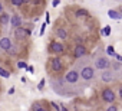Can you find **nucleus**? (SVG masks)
<instances>
[{
    "label": "nucleus",
    "instance_id": "1",
    "mask_svg": "<svg viewBox=\"0 0 122 111\" xmlns=\"http://www.w3.org/2000/svg\"><path fill=\"white\" fill-rule=\"evenodd\" d=\"M79 75H81V78H82L83 81H86V82L92 81V79L95 78V67H91V65H85V67L81 69Z\"/></svg>",
    "mask_w": 122,
    "mask_h": 111
},
{
    "label": "nucleus",
    "instance_id": "2",
    "mask_svg": "<svg viewBox=\"0 0 122 111\" xmlns=\"http://www.w3.org/2000/svg\"><path fill=\"white\" fill-rule=\"evenodd\" d=\"M101 100L105 101V102H109V104H113L115 100H116V94L113 89L111 88H103L102 92H101Z\"/></svg>",
    "mask_w": 122,
    "mask_h": 111
},
{
    "label": "nucleus",
    "instance_id": "3",
    "mask_svg": "<svg viewBox=\"0 0 122 111\" xmlns=\"http://www.w3.org/2000/svg\"><path fill=\"white\" fill-rule=\"evenodd\" d=\"M49 52L55 53V55H60L65 52V45L62 42H57V40H52L49 43Z\"/></svg>",
    "mask_w": 122,
    "mask_h": 111
},
{
    "label": "nucleus",
    "instance_id": "4",
    "mask_svg": "<svg viewBox=\"0 0 122 111\" xmlns=\"http://www.w3.org/2000/svg\"><path fill=\"white\" fill-rule=\"evenodd\" d=\"M109 68H111V61H109L106 56H99V58H96V61H95V69L105 71V69H109Z\"/></svg>",
    "mask_w": 122,
    "mask_h": 111
},
{
    "label": "nucleus",
    "instance_id": "5",
    "mask_svg": "<svg viewBox=\"0 0 122 111\" xmlns=\"http://www.w3.org/2000/svg\"><path fill=\"white\" fill-rule=\"evenodd\" d=\"M50 68L55 74H59V72H62L63 71V61L60 59L59 56H55L50 59Z\"/></svg>",
    "mask_w": 122,
    "mask_h": 111
},
{
    "label": "nucleus",
    "instance_id": "6",
    "mask_svg": "<svg viewBox=\"0 0 122 111\" xmlns=\"http://www.w3.org/2000/svg\"><path fill=\"white\" fill-rule=\"evenodd\" d=\"M79 78H81V75L76 69H71L65 74V82L66 84H76L79 81Z\"/></svg>",
    "mask_w": 122,
    "mask_h": 111
},
{
    "label": "nucleus",
    "instance_id": "7",
    "mask_svg": "<svg viewBox=\"0 0 122 111\" xmlns=\"http://www.w3.org/2000/svg\"><path fill=\"white\" fill-rule=\"evenodd\" d=\"M88 55V49H86V46L85 45H76L75 46V50H73V56L76 58V59H81V58H85Z\"/></svg>",
    "mask_w": 122,
    "mask_h": 111
},
{
    "label": "nucleus",
    "instance_id": "8",
    "mask_svg": "<svg viewBox=\"0 0 122 111\" xmlns=\"http://www.w3.org/2000/svg\"><path fill=\"white\" fill-rule=\"evenodd\" d=\"M29 35H30V30H29V29H26V28H23V26H20V28H16V29H15V38H16V39H19V40H25Z\"/></svg>",
    "mask_w": 122,
    "mask_h": 111
},
{
    "label": "nucleus",
    "instance_id": "9",
    "mask_svg": "<svg viewBox=\"0 0 122 111\" xmlns=\"http://www.w3.org/2000/svg\"><path fill=\"white\" fill-rule=\"evenodd\" d=\"M12 46H13V42H12V39H10V38H7V36L0 38V49H3V50H6V52H7Z\"/></svg>",
    "mask_w": 122,
    "mask_h": 111
},
{
    "label": "nucleus",
    "instance_id": "10",
    "mask_svg": "<svg viewBox=\"0 0 122 111\" xmlns=\"http://www.w3.org/2000/svg\"><path fill=\"white\" fill-rule=\"evenodd\" d=\"M101 79H102L103 82L109 84V82H112V81L115 79V75H113V72H112V71L105 69V71H102V74H101Z\"/></svg>",
    "mask_w": 122,
    "mask_h": 111
},
{
    "label": "nucleus",
    "instance_id": "11",
    "mask_svg": "<svg viewBox=\"0 0 122 111\" xmlns=\"http://www.w3.org/2000/svg\"><path fill=\"white\" fill-rule=\"evenodd\" d=\"M10 26H12L13 29L20 28V26H22V17H20L19 15H13V16H10Z\"/></svg>",
    "mask_w": 122,
    "mask_h": 111
},
{
    "label": "nucleus",
    "instance_id": "12",
    "mask_svg": "<svg viewBox=\"0 0 122 111\" xmlns=\"http://www.w3.org/2000/svg\"><path fill=\"white\" fill-rule=\"evenodd\" d=\"M55 33H56V36H57L59 39H62V40H66V39H68V30H66L65 28H57Z\"/></svg>",
    "mask_w": 122,
    "mask_h": 111
},
{
    "label": "nucleus",
    "instance_id": "13",
    "mask_svg": "<svg viewBox=\"0 0 122 111\" xmlns=\"http://www.w3.org/2000/svg\"><path fill=\"white\" fill-rule=\"evenodd\" d=\"M108 16H109L111 19H113V20H121V19H122V13L118 12V10H113V9L108 10Z\"/></svg>",
    "mask_w": 122,
    "mask_h": 111
},
{
    "label": "nucleus",
    "instance_id": "14",
    "mask_svg": "<svg viewBox=\"0 0 122 111\" xmlns=\"http://www.w3.org/2000/svg\"><path fill=\"white\" fill-rule=\"evenodd\" d=\"M10 23V15H7V13H2L0 15V25L2 26H6V25H9Z\"/></svg>",
    "mask_w": 122,
    "mask_h": 111
},
{
    "label": "nucleus",
    "instance_id": "15",
    "mask_svg": "<svg viewBox=\"0 0 122 111\" xmlns=\"http://www.w3.org/2000/svg\"><path fill=\"white\" fill-rule=\"evenodd\" d=\"M75 16H76V17H88V16H89V12H88L86 9H78V10L75 12Z\"/></svg>",
    "mask_w": 122,
    "mask_h": 111
},
{
    "label": "nucleus",
    "instance_id": "16",
    "mask_svg": "<svg viewBox=\"0 0 122 111\" xmlns=\"http://www.w3.org/2000/svg\"><path fill=\"white\" fill-rule=\"evenodd\" d=\"M0 77H3V78H9V77H10V72H9L7 69H5V68L0 67Z\"/></svg>",
    "mask_w": 122,
    "mask_h": 111
},
{
    "label": "nucleus",
    "instance_id": "17",
    "mask_svg": "<svg viewBox=\"0 0 122 111\" xmlns=\"http://www.w3.org/2000/svg\"><path fill=\"white\" fill-rule=\"evenodd\" d=\"M101 35H102V36H109V35H111V26H105V28L101 30Z\"/></svg>",
    "mask_w": 122,
    "mask_h": 111
},
{
    "label": "nucleus",
    "instance_id": "18",
    "mask_svg": "<svg viewBox=\"0 0 122 111\" xmlns=\"http://www.w3.org/2000/svg\"><path fill=\"white\" fill-rule=\"evenodd\" d=\"M111 67H112V69H113V71H119V69L122 68L121 62H118V61H115V62H111Z\"/></svg>",
    "mask_w": 122,
    "mask_h": 111
},
{
    "label": "nucleus",
    "instance_id": "19",
    "mask_svg": "<svg viewBox=\"0 0 122 111\" xmlns=\"http://www.w3.org/2000/svg\"><path fill=\"white\" fill-rule=\"evenodd\" d=\"M106 53H108V55H111V56H115V55H116L115 48H113V46H108V48H106Z\"/></svg>",
    "mask_w": 122,
    "mask_h": 111
},
{
    "label": "nucleus",
    "instance_id": "20",
    "mask_svg": "<svg viewBox=\"0 0 122 111\" xmlns=\"http://www.w3.org/2000/svg\"><path fill=\"white\" fill-rule=\"evenodd\" d=\"M10 3H12V6H16V7L23 6V2H22V0H10Z\"/></svg>",
    "mask_w": 122,
    "mask_h": 111
},
{
    "label": "nucleus",
    "instance_id": "21",
    "mask_svg": "<svg viewBox=\"0 0 122 111\" xmlns=\"http://www.w3.org/2000/svg\"><path fill=\"white\" fill-rule=\"evenodd\" d=\"M16 67H17V68H19V69H25V68H27V64H26V62H25V61H19V62H17V65H16Z\"/></svg>",
    "mask_w": 122,
    "mask_h": 111
},
{
    "label": "nucleus",
    "instance_id": "22",
    "mask_svg": "<svg viewBox=\"0 0 122 111\" xmlns=\"http://www.w3.org/2000/svg\"><path fill=\"white\" fill-rule=\"evenodd\" d=\"M45 84H46V79H45V78H43V79H40V82H39V85H37V89H40V91H42V89L45 88Z\"/></svg>",
    "mask_w": 122,
    "mask_h": 111
},
{
    "label": "nucleus",
    "instance_id": "23",
    "mask_svg": "<svg viewBox=\"0 0 122 111\" xmlns=\"http://www.w3.org/2000/svg\"><path fill=\"white\" fill-rule=\"evenodd\" d=\"M106 111H118V107H116V105H113V104H112V105H109V107H108V108H106Z\"/></svg>",
    "mask_w": 122,
    "mask_h": 111
},
{
    "label": "nucleus",
    "instance_id": "24",
    "mask_svg": "<svg viewBox=\"0 0 122 111\" xmlns=\"http://www.w3.org/2000/svg\"><path fill=\"white\" fill-rule=\"evenodd\" d=\"M50 105H52V107H53V108H55L56 111H62V110H60V107H59V105H57L56 102H50Z\"/></svg>",
    "mask_w": 122,
    "mask_h": 111
},
{
    "label": "nucleus",
    "instance_id": "25",
    "mask_svg": "<svg viewBox=\"0 0 122 111\" xmlns=\"http://www.w3.org/2000/svg\"><path fill=\"white\" fill-rule=\"evenodd\" d=\"M59 5H60V0H53V2H52V6L53 7H57Z\"/></svg>",
    "mask_w": 122,
    "mask_h": 111
},
{
    "label": "nucleus",
    "instance_id": "26",
    "mask_svg": "<svg viewBox=\"0 0 122 111\" xmlns=\"http://www.w3.org/2000/svg\"><path fill=\"white\" fill-rule=\"evenodd\" d=\"M45 29H46V22L42 25V29H40V36H43V33H45Z\"/></svg>",
    "mask_w": 122,
    "mask_h": 111
},
{
    "label": "nucleus",
    "instance_id": "27",
    "mask_svg": "<svg viewBox=\"0 0 122 111\" xmlns=\"http://www.w3.org/2000/svg\"><path fill=\"white\" fill-rule=\"evenodd\" d=\"M3 12H5V6H3V2L0 0V15H2Z\"/></svg>",
    "mask_w": 122,
    "mask_h": 111
},
{
    "label": "nucleus",
    "instance_id": "28",
    "mask_svg": "<svg viewBox=\"0 0 122 111\" xmlns=\"http://www.w3.org/2000/svg\"><path fill=\"white\" fill-rule=\"evenodd\" d=\"M115 59H116L118 62H122V56H121V55H118V53L115 55Z\"/></svg>",
    "mask_w": 122,
    "mask_h": 111
},
{
    "label": "nucleus",
    "instance_id": "29",
    "mask_svg": "<svg viewBox=\"0 0 122 111\" xmlns=\"http://www.w3.org/2000/svg\"><path fill=\"white\" fill-rule=\"evenodd\" d=\"M35 111H47V110H46L45 107H42V105H40V107H39V108H36Z\"/></svg>",
    "mask_w": 122,
    "mask_h": 111
},
{
    "label": "nucleus",
    "instance_id": "30",
    "mask_svg": "<svg viewBox=\"0 0 122 111\" xmlns=\"http://www.w3.org/2000/svg\"><path fill=\"white\" fill-rule=\"evenodd\" d=\"M118 95H119V98L122 100V85L119 87V91H118Z\"/></svg>",
    "mask_w": 122,
    "mask_h": 111
},
{
    "label": "nucleus",
    "instance_id": "31",
    "mask_svg": "<svg viewBox=\"0 0 122 111\" xmlns=\"http://www.w3.org/2000/svg\"><path fill=\"white\" fill-rule=\"evenodd\" d=\"M26 69H27V71H29V72H30V74H33V71H35V69H33V67H27V68H26Z\"/></svg>",
    "mask_w": 122,
    "mask_h": 111
},
{
    "label": "nucleus",
    "instance_id": "32",
    "mask_svg": "<svg viewBox=\"0 0 122 111\" xmlns=\"http://www.w3.org/2000/svg\"><path fill=\"white\" fill-rule=\"evenodd\" d=\"M12 94H15V88H10L9 89V95H12Z\"/></svg>",
    "mask_w": 122,
    "mask_h": 111
},
{
    "label": "nucleus",
    "instance_id": "33",
    "mask_svg": "<svg viewBox=\"0 0 122 111\" xmlns=\"http://www.w3.org/2000/svg\"><path fill=\"white\" fill-rule=\"evenodd\" d=\"M22 2H23V5H26V3H29V2H30V0H22Z\"/></svg>",
    "mask_w": 122,
    "mask_h": 111
},
{
    "label": "nucleus",
    "instance_id": "34",
    "mask_svg": "<svg viewBox=\"0 0 122 111\" xmlns=\"http://www.w3.org/2000/svg\"><path fill=\"white\" fill-rule=\"evenodd\" d=\"M62 111H69V110H66L65 107H62Z\"/></svg>",
    "mask_w": 122,
    "mask_h": 111
},
{
    "label": "nucleus",
    "instance_id": "35",
    "mask_svg": "<svg viewBox=\"0 0 122 111\" xmlns=\"http://www.w3.org/2000/svg\"><path fill=\"white\" fill-rule=\"evenodd\" d=\"M121 13H122V9H121Z\"/></svg>",
    "mask_w": 122,
    "mask_h": 111
}]
</instances>
